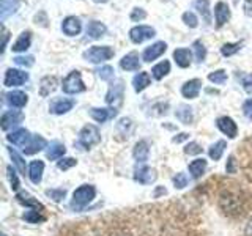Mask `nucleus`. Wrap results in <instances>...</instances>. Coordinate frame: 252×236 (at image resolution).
<instances>
[{"mask_svg":"<svg viewBox=\"0 0 252 236\" xmlns=\"http://www.w3.org/2000/svg\"><path fill=\"white\" fill-rule=\"evenodd\" d=\"M99 142H101V134L94 124H85L84 128L79 131L77 145L82 147L84 149H90L93 145H98Z\"/></svg>","mask_w":252,"mask_h":236,"instance_id":"f257e3e1","label":"nucleus"},{"mask_svg":"<svg viewBox=\"0 0 252 236\" xmlns=\"http://www.w3.org/2000/svg\"><path fill=\"white\" fill-rule=\"evenodd\" d=\"M94 195H96V189H94V186L82 184L81 187H77L73 192V202H71V206L76 208V209H82L90 202H93Z\"/></svg>","mask_w":252,"mask_h":236,"instance_id":"f03ea898","label":"nucleus"},{"mask_svg":"<svg viewBox=\"0 0 252 236\" xmlns=\"http://www.w3.org/2000/svg\"><path fill=\"white\" fill-rule=\"evenodd\" d=\"M115 55V51L110 46H92L84 52V59L90 63H102L110 60Z\"/></svg>","mask_w":252,"mask_h":236,"instance_id":"7ed1b4c3","label":"nucleus"},{"mask_svg":"<svg viewBox=\"0 0 252 236\" xmlns=\"http://www.w3.org/2000/svg\"><path fill=\"white\" fill-rule=\"evenodd\" d=\"M62 88L66 94H77V93L85 91V85H84L81 73H79V71H71V73L63 79Z\"/></svg>","mask_w":252,"mask_h":236,"instance_id":"20e7f679","label":"nucleus"},{"mask_svg":"<svg viewBox=\"0 0 252 236\" xmlns=\"http://www.w3.org/2000/svg\"><path fill=\"white\" fill-rule=\"evenodd\" d=\"M123 93H125V85H123V81H115L110 84L109 87V91L106 94V102L109 106H112V107H117V106H120L122 102H123Z\"/></svg>","mask_w":252,"mask_h":236,"instance_id":"39448f33","label":"nucleus"},{"mask_svg":"<svg viewBox=\"0 0 252 236\" xmlns=\"http://www.w3.org/2000/svg\"><path fill=\"white\" fill-rule=\"evenodd\" d=\"M156 35V30L150 26H137L129 30V38L134 44H140L147 41V39H152Z\"/></svg>","mask_w":252,"mask_h":236,"instance_id":"423d86ee","label":"nucleus"},{"mask_svg":"<svg viewBox=\"0 0 252 236\" xmlns=\"http://www.w3.org/2000/svg\"><path fill=\"white\" fill-rule=\"evenodd\" d=\"M29 81V73L26 71H21V69H6L5 73V79H3V84L5 87H21Z\"/></svg>","mask_w":252,"mask_h":236,"instance_id":"0eeeda50","label":"nucleus"},{"mask_svg":"<svg viewBox=\"0 0 252 236\" xmlns=\"http://www.w3.org/2000/svg\"><path fill=\"white\" fill-rule=\"evenodd\" d=\"M216 126H218V129L222 134H225L228 139H235L236 136H238V126H236V123L232 120L230 117H220V118H218Z\"/></svg>","mask_w":252,"mask_h":236,"instance_id":"6e6552de","label":"nucleus"},{"mask_svg":"<svg viewBox=\"0 0 252 236\" xmlns=\"http://www.w3.org/2000/svg\"><path fill=\"white\" fill-rule=\"evenodd\" d=\"M158 178V173L155 169L147 167V165H142V167H137L134 170V179L139 181L140 184H152L155 183Z\"/></svg>","mask_w":252,"mask_h":236,"instance_id":"1a4fd4ad","label":"nucleus"},{"mask_svg":"<svg viewBox=\"0 0 252 236\" xmlns=\"http://www.w3.org/2000/svg\"><path fill=\"white\" fill-rule=\"evenodd\" d=\"M76 101L74 99H69V98H57L51 102L49 110L51 114L54 115H63V114H68L71 109L74 107Z\"/></svg>","mask_w":252,"mask_h":236,"instance_id":"9d476101","label":"nucleus"},{"mask_svg":"<svg viewBox=\"0 0 252 236\" xmlns=\"http://www.w3.org/2000/svg\"><path fill=\"white\" fill-rule=\"evenodd\" d=\"M24 120V114L19 112V110H6V112L2 115V120H0V126H2L3 131H8L10 128H14L19 123H22Z\"/></svg>","mask_w":252,"mask_h":236,"instance_id":"9b49d317","label":"nucleus"},{"mask_svg":"<svg viewBox=\"0 0 252 236\" xmlns=\"http://www.w3.org/2000/svg\"><path fill=\"white\" fill-rule=\"evenodd\" d=\"M165 49H167V44H165L164 41H158V43L147 47V49L144 51V54H142V59H144L145 63H152L153 60L159 59L161 55L165 52Z\"/></svg>","mask_w":252,"mask_h":236,"instance_id":"f8f14e48","label":"nucleus"},{"mask_svg":"<svg viewBox=\"0 0 252 236\" xmlns=\"http://www.w3.org/2000/svg\"><path fill=\"white\" fill-rule=\"evenodd\" d=\"M81 30H82V24H81V21H79V18H76V16H68V18L63 19L62 31L66 36H76V35L81 33Z\"/></svg>","mask_w":252,"mask_h":236,"instance_id":"ddd939ff","label":"nucleus"},{"mask_svg":"<svg viewBox=\"0 0 252 236\" xmlns=\"http://www.w3.org/2000/svg\"><path fill=\"white\" fill-rule=\"evenodd\" d=\"M6 140L11 142V144L16 145V147H22L24 148V147L29 145V142L32 140V136H30V132L27 129H16V131L8 134Z\"/></svg>","mask_w":252,"mask_h":236,"instance_id":"4468645a","label":"nucleus"},{"mask_svg":"<svg viewBox=\"0 0 252 236\" xmlns=\"http://www.w3.org/2000/svg\"><path fill=\"white\" fill-rule=\"evenodd\" d=\"M202 88V81L200 79H191V81L185 82V85L181 87V94L188 99H194L199 96Z\"/></svg>","mask_w":252,"mask_h":236,"instance_id":"2eb2a0df","label":"nucleus"},{"mask_svg":"<svg viewBox=\"0 0 252 236\" xmlns=\"http://www.w3.org/2000/svg\"><path fill=\"white\" fill-rule=\"evenodd\" d=\"M230 8H228L227 3L224 2H218L216 6H215V18H216V27H222L224 24L228 22V19H230Z\"/></svg>","mask_w":252,"mask_h":236,"instance_id":"dca6fc26","label":"nucleus"},{"mask_svg":"<svg viewBox=\"0 0 252 236\" xmlns=\"http://www.w3.org/2000/svg\"><path fill=\"white\" fill-rule=\"evenodd\" d=\"M132 156L139 164H144L148 161V156H150V145L147 140H139L136 145H134L132 149Z\"/></svg>","mask_w":252,"mask_h":236,"instance_id":"f3484780","label":"nucleus"},{"mask_svg":"<svg viewBox=\"0 0 252 236\" xmlns=\"http://www.w3.org/2000/svg\"><path fill=\"white\" fill-rule=\"evenodd\" d=\"M46 147H47L46 139L41 137V136H38V134H36V136H32V140L29 142L27 147L22 148V151L26 153L27 156H30V154H35L38 151H41V149H44Z\"/></svg>","mask_w":252,"mask_h":236,"instance_id":"a211bd4d","label":"nucleus"},{"mask_svg":"<svg viewBox=\"0 0 252 236\" xmlns=\"http://www.w3.org/2000/svg\"><path fill=\"white\" fill-rule=\"evenodd\" d=\"M43 172H44V162L43 161H32L29 165V178L33 184H39L43 179Z\"/></svg>","mask_w":252,"mask_h":236,"instance_id":"6ab92c4d","label":"nucleus"},{"mask_svg":"<svg viewBox=\"0 0 252 236\" xmlns=\"http://www.w3.org/2000/svg\"><path fill=\"white\" fill-rule=\"evenodd\" d=\"M115 115H117L115 107H112V109H99V107L90 109V117L98 123H104L109 120V118H114Z\"/></svg>","mask_w":252,"mask_h":236,"instance_id":"aec40b11","label":"nucleus"},{"mask_svg":"<svg viewBox=\"0 0 252 236\" xmlns=\"http://www.w3.org/2000/svg\"><path fill=\"white\" fill-rule=\"evenodd\" d=\"M173 60L177 61V65L180 68H188L191 66V61H192V54L186 47H180L175 52H173Z\"/></svg>","mask_w":252,"mask_h":236,"instance_id":"412c9836","label":"nucleus"},{"mask_svg":"<svg viewBox=\"0 0 252 236\" xmlns=\"http://www.w3.org/2000/svg\"><path fill=\"white\" fill-rule=\"evenodd\" d=\"M6 102L11 107L22 109L29 102V96L24 91H10L6 94Z\"/></svg>","mask_w":252,"mask_h":236,"instance_id":"4be33fe9","label":"nucleus"},{"mask_svg":"<svg viewBox=\"0 0 252 236\" xmlns=\"http://www.w3.org/2000/svg\"><path fill=\"white\" fill-rule=\"evenodd\" d=\"M57 77L55 76H46L41 79V82H39V94H41L43 98L49 96V94L57 88Z\"/></svg>","mask_w":252,"mask_h":236,"instance_id":"5701e85b","label":"nucleus"},{"mask_svg":"<svg viewBox=\"0 0 252 236\" xmlns=\"http://www.w3.org/2000/svg\"><path fill=\"white\" fill-rule=\"evenodd\" d=\"M120 66L125 71H139L140 68V61H139V55L136 52L126 54L125 57L120 60Z\"/></svg>","mask_w":252,"mask_h":236,"instance_id":"b1692460","label":"nucleus"},{"mask_svg":"<svg viewBox=\"0 0 252 236\" xmlns=\"http://www.w3.org/2000/svg\"><path fill=\"white\" fill-rule=\"evenodd\" d=\"M66 153V148L65 145L62 144V142H52V144L49 145V148H47V151H46V156H47V159H51V161H57V159H62L63 156H65Z\"/></svg>","mask_w":252,"mask_h":236,"instance_id":"393cba45","label":"nucleus"},{"mask_svg":"<svg viewBox=\"0 0 252 236\" xmlns=\"http://www.w3.org/2000/svg\"><path fill=\"white\" fill-rule=\"evenodd\" d=\"M30 43H32V33L27 30V31H22L19 35V38L16 39V43L13 44V52H26L29 47H30Z\"/></svg>","mask_w":252,"mask_h":236,"instance_id":"a878e982","label":"nucleus"},{"mask_svg":"<svg viewBox=\"0 0 252 236\" xmlns=\"http://www.w3.org/2000/svg\"><path fill=\"white\" fill-rule=\"evenodd\" d=\"M207 165H208V162L205 161L203 157L194 159L191 164H189V173H191V177L194 179H199L203 175V173H205V170H207Z\"/></svg>","mask_w":252,"mask_h":236,"instance_id":"bb28decb","label":"nucleus"},{"mask_svg":"<svg viewBox=\"0 0 252 236\" xmlns=\"http://www.w3.org/2000/svg\"><path fill=\"white\" fill-rule=\"evenodd\" d=\"M106 31H107L106 26L99 21H92L89 26H87V35H89V38H93V39L104 36Z\"/></svg>","mask_w":252,"mask_h":236,"instance_id":"cd10ccee","label":"nucleus"},{"mask_svg":"<svg viewBox=\"0 0 252 236\" xmlns=\"http://www.w3.org/2000/svg\"><path fill=\"white\" fill-rule=\"evenodd\" d=\"M152 84V79H150V74L145 73V71H142V73H137L132 79V85H134V90L137 93L144 91L147 87Z\"/></svg>","mask_w":252,"mask_h":236,"instance_id":"c85d7f7f","label":"nucleus"},{"mask_svg":"<svg viewBox=\"0 0 252 236\" xmlns=\"http://www.w3.org/2000/svg\"><path fill=\"white\" fill-rule=\"evenodd\" d=\"M21 0H2L0 5V19L5 21L8 16H11L16 10H18Z\"/></svg>","mask_w":252,"mask_h":236,"instance_id":"c756f323","label":"nucleus"},{"mask_svg":"<svg viewBox=\"0 0 252 236\" xmlns=\"http://www.w3.org/2000/svg\"><path fill=\"white\" fill-rule=\"evenodd\" d=\"M16 200H18L21 205H24V206L27 208H33V209H44V206L41 203H39L38 200H35L33 197H30L27 192H18L16 194Z\"/></svg>","mask_w":252,"mask_h":236,"instance_id":"7c9ffc66","label":"nucleus"},{"mask_svg":"<svg viewBox=\"0 0 252 236\" xmlns=\"http://www.w3.org/2000/svg\"><path fill=\"white\" fill-rule=\"evenodd\" d=\"M175 117L178 118V120L183 123V124H191L192 120H194V114H192V109L189 107V106H180L177 109V112H175Z\"/></svg>","mask_w":252,"mask_h":236,"instance_id":"2f4dec72","label":"nucleus"},{"mask_svg":"<svg viewBox=\"0 0 252 236\" xmlns=\"http://www.w3.org/2000/svg\"><path fill=\"white\" fill-rule=\"evenodd\" d=\"M169 73H170V63L167 60L158 63V65H155L153 69H152V74H153V77L156 79V81H161V79H164Z\"/></svg>","mask_w":252,"mask_h":236,"instance_id":"473e14b6","label":"nucleus"},{"mask_svg":"<svg viewBox=\"0 0 252 236\" xmlns=\"http://www.w3.org/2000/svg\"><path fill=\"white\" fill-rule=\"evenodd\" d=\"M195 10H199V13L202 14L203 21L210 24L211 22V13H210V0H195L194 2Z\"/></svg>","mask_w":252,"mask_h":236,"instance_id":"72a5a7b5","label":"nucleus"},{"mask_svg":"<svg viewBox=\"0 0 252 236\" xmlns=\"http://www.w3.org/2000/svg\"><path fill=\"white\" fill-rule=\"evenodd\" d=\"M115 129L123 139H128L131 136V132H132V121L129 120V118H122V120L117 123Z\"/></svg>","mask_w":252,"mask_h":236,"instance_id":"f704fd0d","label":"nucleus"},{"mask_svg":"<svg viewBox=\"0 0 252 236\" xmlns=\"http://www.w3.org/2000/svg\"><path fill=\"white\" fill-rule=\"evenodd\" d=\"M225 147H227L225 140H218L216 144H213V145L210 147V151H208V154H210L211 159L219 161L220 157H222V153H224Z\"/></svg>","mask_w":252,"mask_h":236,"instance_id":"c9c22d12","label":"nucleus"},{"mask_svg":"<svg viewBox=\"0 0 252 236\" xmlns=\"http://www.w3.org/2000/svg\"><path fill=\"white\" fill-rule=\"evenodd\" d=\"M8 153H10V156H11V159H13V162H14V165L18 167V170H19V173H22V175H26V161H24V157L16 151V149H13V148H10L8 147Z\"/></svg>","mask_w":252,"mask_h":236,"instance_id":"e433bc0d","label":"nucleus"},{"mask_svg":"<svg viewBox=\"0 0 252 236\" xmlns=\"http://www.w3.org/2000/svg\"><path fill=\"white\" fill-rule=\"evenodd\" d=\"M243 47V43L238 41V43H225L222 47H220V54L224 55V57H232L236 52Z\"/></svg>","mask_w":252,"mask_h":236,"instance_id":"4c0bfd02","label":"nucleus"},{"mask_svg":"<svg viewBox=\"0 0 252 236\" xmlns=\"http://www.w3.org/2000/svg\"><path fill=\"white\" fill-rule=\"evenodd\" d=\"M22 219L26 220L29 224H38V222H43L44 220V216L39 214L38 209H29L22 214Z\"/></svg>","mask_w":252,"mask_h":236,"instance_id":"58836bf2","label":"nucleus"},{"mask_svg":"<svg viewBox=\"0 0 252 236\" xmlns=\"http://www.w3.org/2000/svg\"><path fill=\"white\" fill-rule=\"evenodd\" d=\"M208 81L216 84V85H222L227 82V73L224 69H218V71H213V73L208 74Z\"/></svg>","mask_w":252,"mask_h":236,"instance_id":"ea45409f","label":"nucleus"},{"mask_svg":"<svg viewBox=\"0 0 252 236\" xmlns=\"http://www.w3.org/2000/svg\"><path fill=\"white\" fill-rule=\"evenodd\" d=\"M192 47H194V52H195V59L197 61H203L205 57H207V49H205V46L202 41H194L192 43Z\"/></svg>","mask_w":252,"mask_h":236,"instance_id":"a19ab883","label":"nucleus"},{"mask_svg":"<svg viewBox=\"0 0 252 236\" xmlns=\"http://www.w3.org/2000/svg\"><path fill=\"white\" fill-rule=\"evenodd\" d=\"M96 73H98V76L102 79V81H110V79H114V68L112 66H109V65H106V66H101V68H98L96 69Z\"/></svg>","mask_w":252,"mask_h":236,"instance_id":"79ce46f5","label":"nucleus"},{"mask_svg":"<svg viewBox=\"0 0 252 236\" xmlns=\"http://www.w3.org/2000/svg\"><path fill=\"white\" fill-rule=\"evenodd\" d=\"M188 175L183 172L177 173L175 177H173V186H175V189H185L188 186Z\"/></svg>","mask_w":252,"mask_h":236,"instance_id":"37998d69","label":"nucleus"},{"mask_svg":"<svg viewBox=\"0 0 252 236\" xmlns=\"http://www.w3.org/2000/svg\"><path fill=\"white\" fill-rule=\"evenodd\" d=\"M6 172H8V179H10V184H11V189L14 192H18L19 191V178H18V175H16V172H14V169H11V167H8L6 169Z\"/></svg>","mask_w":252,"mask_h":236,"instance_id":"c03bdc74","label":"nucleus"},{"mask_svg":"<svg viewBox=\"0 0 252 236\" xmlns=\"http://www.w3.org/2000/svg\"><path fill=\"white\" fill-rule=\"evenodd\" d=\"M46 195L51 197L54 202H60L63 197L66 195V191H65V189H47Z\"/></svg>","mask_w":252,"mask_h":236,"instance_id":"a18cd8bd","label":"nucleus"},{"mask_svg":"<svg viewBox=\"0 0 252 236\" xmlns=\"http://www.w3.org/2000/svg\"><path fill=\"white\" fill-rule=\"evenodd\" d=\"M183 21L188 27H191V29H195L197 26H199V19L195 18V14L192 11H186L183 13Z\"/></svg>","mask_w":252,"mask_h":236,"instance_id":"49530a36","label":"nucleus"},{"mask_svg":"<svg viewBox=\"0 0 252 236\" xmlns=\"http://www.w3.org/2000/svg\"><path fill=\"white\" fill-rule=\"evenodd\" d=\"M13 60H14L16 65H19V66H26V68H30V66L35 63V60H33V57H32V55H24V57H16V59H13Z\"/></svg>","mask_w":252,"mask_h":236,"instance_id":"de8ad7c7","label":"nucleus"},{"mask_svg":"<svg viewBox=\"0 0 252 236\" xmlns=\"http://www.w3.org/2000/svg\"><path fill=\"white\" fill-rule=\"evenodd\" d=\"M76 164H77V161L74 159V157H63V159L59 161L57 167H59L60 170H68V169H71V167H74Z\"/></svg>","mask_w":252,"mask_h":236,"instance_id":"09e8293b","label":"nucleus"},{"mask_svg":"<svg viewBox=\"0 0 252 236\" xmlns=\"http://www.w3.org/2000/svg\"><path fill=\"white\" fill-rule=\"evenodd\" d=\"M185 153L186 154H200L202 153V147L197 144V142H191L185 147Z\"/></svg>","mask_w":252,"mask_h":236,"instance_id":"8fccbe9b","label":"nucleus"},{"mask_svg":"<svg viewBox=\"0 0 252 236\" xmlns=\"http://www.w3.org/2000/svg\"><path fill=\"white\" fill-rule=\"evenodd\" d=\"M241 85L246 93L252 94V74H244L241 77Z\"/></svg>","mask_w":252,"mask_h":236,"instance_id":"3c124183","label":"nucleus"},{"mask_svg":"<svg viewBox=\"0 0 252 236\" xmlns=\"http://www.w3.org/2000/svg\"><path fill=\"white\" fill-rule=\"evenodd\" d=\"M145 18H147V13H145V10H142V8H134V10L131 11V19L134 22L144 21Z\"/></svg>","mask_w":252,"mask_h":236,"instance_id":"603ef678","label":"nucleus"},{"mask_svg":"<svg viewBox=\"0 0 252 236\" xmlns=\"http://www.w3.org/2000/svg\"><path fill=\"white\" fill-rule=\"evenodd\" d=\"M225 170L227 173H236V161L233 156H228V161H227V165H225Z\"/></svg>","mask_w":252,"mask_h":236,"instance_id":"864d4df0","label":"nucleus"},{"mask_svg":"<svg viewBox=\"0 0 252 236\" xmlns=\"http://www.w3.org/2000/svg\"><path fill=\"white\" fill-rule=\"evenodd\" d=\"M243 112H244V115H246V117H249V115L252 114V98L248 99V101L243 104Z\"/></svg>","mask_w":252,"mask_h":236,"instance_id":"5fc2aeb1","label":"nucleus"},{"mask_svg":"<svg viewBox=\"0 0 252 236\" xmlns=\"http://www.w3.org/2000/svg\"><path fill=\"white\" fill-rule=\"evenodd\" d=\"M188 136H189V134H186V132H181V134H178V136L173 137V139H172V142H173V144H180V142L186 140V139H188Z\"/></svg>","mask_w":252,"mask_h":236,"instance_id":"6e6d98bb","label":"nucleus"},{"mask_svg":"<svg viewBox=\"0 0 252 236\" xmlns=\"http://www.w3.org/2000/svg\"><path fill=\"white\" fill-rule=\"evenodd\" d=\"M6 43H8V31H6V29H3V43H2V54L5 52Z\"/></svg>","mask_w":252,"mask_h":236,"instance_id":"4d7b16f0","label":"nucleus"},{"mask_svg":"<svg viewBox=\"0 0 252 236\" xmlns=\"http://www.w3.org/2000/svg\"><path fill=\"white\" fill-rule=\"evenodd\" d=\"M246 236H252V219L249 220V224L246 225Z\"/></svg>","mask_w":252,"mask_h":236,"instance_id":"13d9d810","label":"nucleus"},{"mask_svg":"<svg viewBox=\"0 0 252 236\" xmlns=\"http://www.w3.org/2000/svg\"><path fill=\"white\" fill-rule=\"evenodd\" d=\"M93 2H94V3H106L107 0H93Z\"/></svg>","mask_w":252,"mask_h":236,"instance_id":"bf43d9fd","label":"nucleus"},{"mask_svg":"<svg viewBox=\"0 0 252 236\" xmlns=\"http://www.w3.org/2000/svg\"><path fill=\"white\" fill-rule=\"evenodd\" d=\"M249 118H252V114H251V115H249Z\"/></svg>","mask_w":252,"mask_h":236,"instance_id":"052dcab7","label":"nucleus"}]
</instances>
